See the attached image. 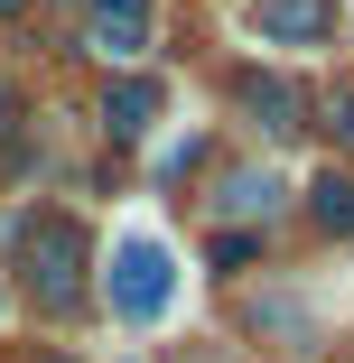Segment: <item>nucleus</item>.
I'll return each instance as SVG.
<instances>
[{"mask_svg": "<svg viewBox=\"0 0 354 363\" xmlns=\"http://www.w3.org/2000/svg\"><path fill=\"white\" fill-rule=\"evenodd\" d=\"M103 289H112V317H131V326H150V317L168 308V289H177V270H168V252H159L150 233H131V242H112V270H103Z\"/></svg>", "mask_w": 354, "mask_h": 363, "instance_id": "nucleus-2", "label": "nucleus"}, {"mask_svg": "<svg viewBox=\"0 0 354 363\" xmlns=\"http://www.w3.org/2000/svg\"><path fill=\"white\" fill-rule=\"evenodd\" d=\"M215 261H224V270H243V261H261V233H224V242H215Z\"/></svg>", "mask_w": 354, "mask_h": 363, "instance_id": "nucleus-9", "label": "nucleus"}, {"mask_svg": "<svg viewBox=\"0 0 354 363\" xmlns=\"http://www.w3.org/2000/svg\"><path fill=\"white\" fill-rule=\"evenodd\" d=\"M10 130H19V94L0 84V140H10Z\"/></svg>", "mask_w": 354, "mask_h": 363, "instance_id": "nucleus-10", "label": "nucleus"}, {"mask_svg": "<svg viewBox=\"0 0 354 363\" xmlns=\"http://www.w3.org/2000/svg\"><path fill=\"white\" fill-rule=\"evenodd\" d=\"M10 252H19V279H28L38 308H75V298H84V261H94V242H84L75 214H19Z\"/></svg>", "mask_w": 354, "mask_h": 363, "instance_id": "nucleus-1", "label": "nucleus"}, {"mask_svg": "<svg viewBox=\"0 0 354 363\" xmlns=\"http://www.w3.org/2000/svg\"><path fill=\"white\" fill-rule=\"evenodd\" d=\"M103 121H112V140H140L159 121V84L150 75H112V94H103Z\"/></svg>", "mask_w": 354, "mask_h": 363, "instance_id": "nucleus-5", "label": "nucleus"}, {"mask_svg": "<svg viewBox=\"0 0 354 363\" xmlns=\"http://www.w3.org/2000/svg\"><path fill=\"white\" fill-rule=\"evenodd\" d=\"M336 140H345V150H354V103H336Z\"/></svg>", "mask_w": 354, "mask_h": 363, "instance_id": "nucleus-11", "label": "nucleus"}, {"mask_svg": "<svg viewBox=\"0 0 354 363\" xmlns=\"http://www.w3.org/2000/svg\"><path fill=\"white\" fill-rule=\"evenodd\" d=\"M215 205H224V214H270V205H280V186H270V177H261V168H233V177H224V196H215Z\"/></svg>", "mask_w": 354, "mask_h": 363, "instance_id": "nucleus-8", "label": "nucleus"}, {"mask_svg": "<svg viewBox=\"0 0 354 363\" xmlns=\"http://www.w3.org/2000/svg\"><path fill=\"white\" fill-rule=\"evenodd\" d=\"M84 28L112 65H131L140 47H150V0H84Z\"/></svg>", "mask_w": 354, "mask_h": 363, "instance_id": "nucleus-4", "label": "nucleus"}, {"mask_svg": "<svg viewBox=\"0 0 354 363\" xmlns=\"http://www.w3.org/2000/svg\"><path fill=\"white\" fill-rule=\"evenodd\" d=\"M243 112H252L261 130H299V94L280 84V75H243Z\"/></svg>", "mask_w": 354, "mask_h": 363, "instance_id": "nucleus-6", "label": "nucleus"}, {"mask_svg": "<svg viewBox=\"0 0 354 363\" xmlns=\"http://www.w3.org/2000/svg\"><path fill=\"white\" fill-rule=\"evenodd\" d=\"M308 214H317V233H354V177L317 168V186H308Z\"/></svg>", "mask_w": 354, "mask_h": 363, "instance_id": "nucleus-7", "label": "nucleus"}, {"mask_svg": "<svg viewBox=\"0 0 354 363\" xmlns=\"http://www.w3.org/2000/svg\"><path fill=\"white\" fill-rule=\"evenodd\" d=\"M336 28V0H252V38H280V47H317Z\"/></svg>", "mask_w": 354, "mask_h": 363, "instance_id": "nucleus-3", "label": "nucleus"}, {"mask_svg": "<svg viewBox=\"0 0 354 363\" xmlns=\"http://www.w3.org/2000/svg\"><path fill=\"white\" fill-rule=\"evenodd\" d=\"M19 10H28V0H0V19H19Z\"/></svg>", "mask_w": 354, "mask_h": 363, "instance_id": "nucleus-12", "label": "nucleus"}]
</instances>
